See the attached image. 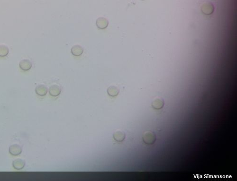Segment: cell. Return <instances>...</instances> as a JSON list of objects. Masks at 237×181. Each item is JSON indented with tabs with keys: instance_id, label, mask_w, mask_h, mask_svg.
<instances>
[{
	"instance_id": "1",
	"label": "cell",
	"mask_w": 237,
	"mask_h": 181,
	"mask_svg": "<svg viewBox=\"0 0 237 181\" xmlns=\"http://www.w3.org/2000/svg\"><path fill=\"white\" fill-rule=\"evenodd\" d=\"M156 140L155 134L151 131H146L143 135L144 142L147 144H152Z\"/></svg>"
},
{
	"instance_id": "2",
	"label": "cell",
	"mask_w": 237,
	"mask_h": 181,
	"mask_svg": "<svg viewBox=\"0 0 237 181\" xmlns=\"http://www.w3.org/2000/svg\"><path fill=\"white\" fill-rule=\"evenodd\" d=\"M19 65L21 70L24 71H27L31 69L32 64L30 60L26 58L20 61Z\"/></svg>"
},
{
	"instance_id": "3",
	"label": "cell",
	"mask_w": 237,
	"mask_h": 181,
	"mask_svg": "<svg viewBox=\"0 0 237 181\" xmlns=\"http://www.w3.org/2000/svg\"><path fill=\"white\" fill-rule=\"evenodd\" d=\"M9 151L11 155L13 156H18L21 153L22 148L18 144H13L10 146Z\"/></svg>"
},
{
	"instance_id": "4",
	"label": "cell",
	"mask_w": 237,
	"mask_h": 181,
	"mask_svg": "<svg viewBox=\"0 0 237 181\" xmlns=\"http://www.w3.org/2000/svg\"><path fill=\"white\" fill-rule=\"evenodd\" d=\"M113 137L115 141L118 142H122L125 139V134L121 130H117L114 132Z\"/></svg>"
},
{
	"instance_id": "5",
	"label": "cell",
	"mask_w": 237,
	"mask_h": 181,
	"mask_svg": "<svg viewBox=\"0 0 237 181\" xmlns=\"http://www.w3.org/2000/svg\"><path fill=\"white\" fill-rule=\"evenodd\" d=\"M202 11L205 14H212L214 11V7L212 3L208 2L204 3L202 7Z\"/></svg>"
},
{
	"instance_id": "6",
	"label": "cell",
	"mask_w": 237,
	"mask_h": 181,
	"mask_svg": "<svg viewBox=\"0 0 237 181\" xmlns=\"http://www.w3.org/2000/svg\"><path fill=\"white\" fill-rule=\"evenodd\" d=\"M61 89L59 85L54 84L50 86L49 89V92L50 95L56 96H59L61 93Z\"/></svg>"
},
{
	"instance_id": "7",
	"label": "cell",
	"mask_w": 237,
	"mask_h": 181,
	"mask_svg": "<svg viewBox=\"0 0 237 181\" xmlns=\"http://www.w3.org/2000/svg\"><path fill=\"white\" fill-rule=\"evenodd\" d=\"M36 92L38 95L40 96H44L46 95L48 92V88L43 84H39L36 86Z\"/></svg>"
},
{
	"instance_id": "8",
	"label": "cell",
	"mask_w": 237,
	"mask_h": 181,
	"mask_svg": "<svg viewBox=\"0 0 237 181\" xmlns=\"http://www.w3.org/2000/svg\"><path fill=\"white\" fill-rule=\"evenodd\" d=\"M25 162L21 158H17L13 161V166L17 170H20L24 167Z\"/></svg>"
},
{
	"instance_id": "9",
	"label": "cell",
	"mask_w": 237,
	"mask_h": 181,
	"mask_svg": "<svg viewBox=\"0 0 237 181\" xmlns=\"http://www.w3.org/2000/svg\"><path fill=\"white\" fill-rule=\"evenodd\" d=\"M164 100L160 98H156L153 101L152 106L155 109H160L164 106Z\"/></svg>"
},
{
	"instance_id": "10",
	"label": "cell",
	"mask_w": 237,
	"mask_h": 181,
	"mask_svg": "<svg viewBox=\"0 0 237 181\" xmlns=\"http://www.w3.org/2000/svg\"><path fill=\"white\" fill-rule=\"evenodd\" d=\"M109 95L112 96H115L118 95L119 93V89L115 86H112L109 87L107 89Z\"/></svg>"
},
{
	"instance_id": "11",
	"label": "cell",
	"mask_w": 237,
	"mask_h": 181,
	"mask_svg": "<svg viewBox=\"0 0 237 181\" xmlns=\"http://www.w3.org/2000/svg\"><path fill=\"white\" fill-rule=\"evenodd\" d=\"M9 48L5 45H0V57H5L8 54Z\"/></svg>"
}]
</instances>
